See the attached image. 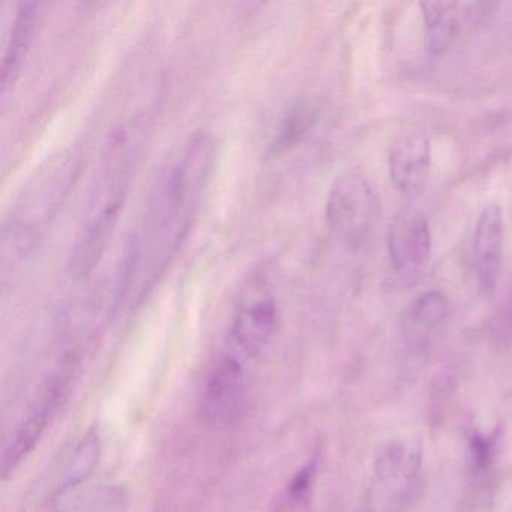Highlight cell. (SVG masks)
Returning <instances> with one entry per match:
<instances>
[{"mask_svg":"<svg viewBox=\"0 0 512 512\" xmlns=\"http://www.w3.org/2000/svg\"><path fill=\"white\" fill-rule=\"evenodd\" d=\"M217 155L214 134L196 131L158 170L143 214L128 239L119 275V304H142L178 256L202 208Z\"/></svg>","mask_w":512,"mask_h":512,"instance_id":"obj_1","label":"cell"},{"mask_svg":"<svg viewBox=\"0 0 512 512\" xmlns=\"http://www.w3.org/2000/svg\"><path fill=\"white\" fill-rule=\"evenodd\" d=\"M140 133L134 122L122 125L110 136L82 229L71 251L70 272L74 280H85L95 271L115 235L139 160Z\"/></svg>","mask_w":512,"mask_h":512,"instance_id":"obj_2","label":"cell"},{"mask_svg":"<svg viewBox=\"0 0 512 512\" xmlns=\"http://www.w3.org/2000/svg\"><path fill=\"white\" fill-rule=\"evenodd\" d=\"M82 152L65 148L35 169L2 224V275L34 253L79 179Z\"/></svg>","mask_w":512,"mask_h":512,"instance_id":"obj_3","label":"cell"},{"mask_svg":"<svg viewBox=\"0 0 512 512\" xmlns=\"http://www.w3.org/2000/svg\"><path fill=\"white\" fill-rule=\"evenodd\" d=\"M379 208V197L367 176L359 169H349L329 188L326 223L338 242L356 250L370 238Z\"/></svg>","mask_w":512,"mask_h":512,"instance_id":"obj_4","label":"cell"},{"mask_svg":"<svg viewBox=\"0 0 512 512\" xmlns=\"http://www.w3.org/2000/svg\"><path fill=\"white\" fill-rule=\"evenodd\" d=\"M422 466V448L416 439H392L377 452L371 482L374 512H397L415 487Z\"/></svg>","mask_w":512,"mask_h":512,"instance_id":"obj_5","label":"cell"},{"mask_svg":"<svg viewBox=\"0 0 512 512\" xmlns=\"http://www.w3.org/2000/svg\"><path fill=\"white\" fill-rule=\"evenodd\" d=\"M73 374V364L62 365L61 370L53 374L38 392L37 400L34 401L28 415L23 418L22 424L17 427L16 433L5 448L4 458H2V475L5 479L16 472L17 467L34 451L35 446L46 433L59 406L67 397Z\"/></svg>","mask_w":512,"mask_h":512,"instance_id":"obj_6","label":"cell"},{"mask_svg":"<svg viewBox=\"0 0 512 512\" xmlns=\"http://www.w3.org/2000/svg\"><path fill=\"white\" fill-rule=\"evenodd\" d=\"M278 308L268 286L253 283L244 290L233 311L230 337L236 350L248 358L260 355L274 340Z\"/></svg>","mask_w":512,"mask_h":512,"instance_id":"obj_7","label":"cell"},{"mask_svg":"<svg viewBox=\"0 0 512 512\" xmlns=\"http://www.w3.org/2000/svg\"><path fill=\"white\" fill-rule=\"evenodd\" d=\"M388 251L401 281L413 284L421 278L431 256L430 224L421 211L406 209L397 215L389 229Z\"/></svg>","mask_w":512,"mask_h":512,"instance_id":"obj_8","label":"cell"},{"mask_svg":"<svg viewBox=\"0 0 512 512\" xmlns=\"http://www.w3.org/2000/svg\"><path fill=\"white\" fill-rule=\"evenodd\" d=\"M247 377L238 356L224 355L209 371L199 400V413L209 425H226L241 415Z\"/></svg>","mask_w":512,"mask_h":512,"instance_id":"obj_9","label":"cell"},{"mask_svg":"<svg viewBox=\"0 0 512 512\" xmlns=\"http://www.w3.org/2000/svg\"><path fill=\"white\" fill-rule=\"evenodd\" d=\"M430 164V137L424 130L409 128L395 137L389 151V175L400 193L419 196L427 185Z\"/></svg>","mask_w":512,"mask_h":512,"instance_id":"obj_10","label":"cell"},{"mask_svg":"<svg viewBox=\"0 0 512 512\" xmlns=\"http://www.w3.org/2000/svg\"><path fill=\"white\" fill-rule=\"evenodd\" d=\"M505 223L502 208L488 205L482 209L473 233V266L481 292H493L500 274Z\"/></svg>","mask_w":512,"mask_h":512,"instance_id":"obj_11","label":"cell"},{"mask_svg":"<svg viewBox=\"0 0 512 512\" xmlns=\"http://www.w3.org/2000/svg\"><path fill=\"white\" fill-rule=\"evenodd\" d=\"M40 7L38 2H22L14 17L10 38L5 47L4 58L0 65V91L7 94L22 76L23 68L28 61L29 52L34 44L37 26L40 23Z\"/></svg>","mask_w":512,"mask_h":512,"instance_id":"obj_12","label":"cell"},{"mask_svg":"<svg viewBox=\"0 0 512 512\" xmlns=\"http://www.w3.org/2000/svg\"><path fill=\"white\" fill-rule=\"evenodd\" d=\"M421 10L427 29L428 50L433 55H440L457 37L461 19L466 17L464 5L454 2H424Z\"/></svg>","mask_w":512,"mask_h":512,"instance_id":"obj_13","label":"cell"},{"mask_svg":"<svg viewBox=\"0 0 512 512\" xmlns=\"http://www.w3.org/2000/svg\"><path fill=\"white\" fill-rule=\"evenodd\" d=\"M317 118V109L310 101H298L293 104L281 119L274 137H272L269 152L274 155L283 154L307 136Z\"/></svg>","mask_w":512,"mask_h":512,"instance_id":"obj_14","label":"cell"},{"mask_svg":"<svg viewBox=\"0 0 512 512\" xmlns=\"http://www.w3.org/2000/svg\"><path fill=\"white\" fill-rule=\"evenodd\" d=\"M449 316L448 298L442 292L430 290L415 299L409 310V319L413 325L424 331L442 325Z\"/></svg>","mask_w":512,"mask_h":512,"instance_id":"obj_15","label":"cell"},{"mask_svg":"<svg viewBox=\"0 0 512 512\" xmlns=\"http://www.w3.org/2000/svg\"><path fill=\"white\" fill-rule=\"evenodd\" d=\"M98 454H100V440H98L97 431L91 430L83 437L82 443L77 448L70 472L65 475L64 484L59 493H65L80 484L94 469L98 461Z\"/></svg>","mask_w":512,"mask_h":512,"instance_id":"obj_16","label":"cell"},{"mask_svg":"<svg viewBox=\"0 0 512 512\" xmlns=\"http://www.w3.org/2000/svg\"><path fill=\"white\" fill-rule=\"evenodd\" d=\"M499 442V430L490 434L481 433V431L472 433L469 437V452L470 460L476 470L485 472L493 466L499 455Z\"/></svg>","mask_w":512,"mask_h":512,"instance_id":"obj_17","label":"cell"},{"mask_svg":"<svg viewBox=\"0 0 512 512\" xmlns=\"http://www.w3.org/2000/svg\"><path fill=\"white\" fill-rule=\"evenodd\" d=\"M314 473H316V463L311 461L307 466L302 467L287 487V496L293 502H299L307 496L310 491L311 484H313Z\"/></svg>","mask_w":512,"mask_h":512,"instance_id":"obj_18","label":"cell"}]
</instances>
